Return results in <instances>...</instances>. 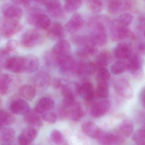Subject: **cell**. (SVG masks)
Masks as SVG:
<instances>
[{"instance_id": "50", "label": "cell", "mask_w": 145, "mask_h": 145, "mask_svg": "<svg viewBox=\"0 0 145 145\" xmlns=\"http://www.w3.org/2000/svg\"><path fill=\"white\" fill-rule=\"evenodd\" d=\"M144 36H145V31H144Z\"/></svg>"}, {"instance_id": "39", "label": "cell", "mask_w": 145, "mask_h": 145, "mask_svg": "<svg viewBox=\"0 0 145 145\" xmlns=\"http://www.w3.org/2000/svg\"><path fill=\"white\" fill-rule=\"evenodd\" d=\"M110 77V72L106 67H100L98 70L96 76V80L98 83L107 82Z\"/></svg>"}, {"instance_id": "15", "label": "cell", "mask_w": 145, "mask_h": 145, "mask_svg": "<svg viewBox=\"0 0 145 145\" xmlns=\"http://www.w3.org/2000/svg\"><path fill=\"white\" fill-rule=\"evenodd\" d=\"M48 29V35L52 40L60 41L66 35L65 29L59 22H54Z\"/></svg>"}, {"instance_id": "20", "label": "cell", "mask_w": 145, "mask_h": 145, "mask_svg": "<svg viewBox=\"0 0 145 145\" xmlns=\"http://www.w3.org/2000/svg\"><path fill=\"white\" fill-rule=\"evenodd\" d=\"M54 106V101L52 98L43 97L37 102L35 110L38 114H44L52 110Z\"/></svg>"}, {"instance_id": "33", "label": "cell", "mask_w": 145, "mask_h": 145, "mask_svg": "<svg viewBox=\"0 0 145 145\" xmlns=\"http://www.w3.org/2000/svg\"><path fill=\"white\" fill-rule=\"evenodd\" d=\"M18 43L15 40L11 39L7 42L4 47L0 48V58L8 55L17 48Z\"/></svg>"}, {"instance_id": "6", "label": "cell", "mask_w": 145, "mask_h": 145, "mask_svg": "<svg viewBox=\"0 0 145 145\" xmlns=\"http://www.w3.org/2000/svg\"><path fill=\"white\" fill-rule=\"evenodd\" d=\"M23 28L19 20H7L2 26L1 34L4 38L8 39L20 32Z\"/></svg>"}, {"instance_id": "47", "label": "cell", "mask_w": 145, "mask_h": 145, "mask_svg": "<svg viewBox=\"0 0 145 145\" xmlns=\"http://www.w3.org/2000/svg\"><path fill=\"white\" fill-rule=\"evenodd\" d=\"M141 100H142L143 106L145 108V90L142 93V96H141Z\"/></svg>"}, {"instance_id": "26", "label": "cell", "mask_w": 145, "mask_h": 145, "mask_svg": "<svg viewBox=\"0 0 145 145\" xmlns=\"http://www.w3.org/2000/svg\"><path fill=\"white\" fill-rule=\"evenodd\" d=\"M33 83L38 87H48L51 81L50 76L48 73L41 72L37 74L32 78Z\"/></svg>"}, {"instance_id": "25", "label": "cell", "mask_w": 145, "mask_h": 145, "mask_svg": "<svg viewBox=\"0 0 145 145\" xmlns=\"http://www.w3.org/2000/svg\"><path fill=\"white\" fill-rule=\"evenodd\" d=\"M15 134L12 129L3 127L0 129V143L3 145L11 144L15 138Z\"/></svg>"}, {"instance_id": "11", "label": "cell", "mask_w": 145, "mask_h": 145, "mask_svg": "<svg viewBox=\"0 0 145 145\" xmlns=\"http://www.w3.org/2000/svg\"><path fill=\"white\" fill-rule=\"evenodd\" d=\"M110 103L107 100L99 101L93 105L90 113L94 118H99L105 115L110 110Z\"/></svg>"}, {"instance_id": "40", "label": "cell", "mask_w": 145, "mask_h": 145, "mask_svg": "<svg viewBox=\"0 0 145 145\" xmlns=\"http://www.w3.org/2000/svg\"><path fill=\"white\" fill-rule=\"evenodd\" d=\"M95 47H79L76 52L77 55L82 58H87L96 52Z\"/></svg>"}, {"instance_id": "8", "label": "cell", "mask_w": 145, "mask_h": 145, "mask_svg": "<svg viewBox=\"0 0 145 145\" xmlns=\"http://www.w3.org/2000/svg\"><path fill=\"white\" fill-rule=\"evenodd\" d=\"M97 140L102 145H121L124 142V139L122 134L103 132Z\"/></svg>"}, {"instance_id": "51", "label": "cell", "mask_w": 145, "mask_h": 145, "mask_svg": "<svg viewBox=\"0 0 145 145\" xmlns=\"http://www.w3.org/2000/svg\"><path fill=\"white\" fill-rule=\"evenodd\" d=\"M145 145V144H143V145Z\"/></svg>"}, {"instance_id": "14", "label": "cell", "mask_w": 145, "mask_h": 145, "mask_svg": "<svg viewBox=\"0 0 145 145\" xmlns=\"http://www.w3.org/2000/svg\"><path fill=\"white\" fill-rule=\"evenodd\" d=\"M131 6V1H110L108 4V10L111 13L117 14L128 10Z\"/></svg>"}, {"instance_id": "22", "label": "cell", "mask_w": 145, "mask_h": 145, "mask_svg": "<svg viewBox=\"0 0 145 145\" xmlns=\"http://www.w3.org/2000/svg\"><path fill=\"white\" fill-rule=\"evenodd\" d=\"M71 47L69 41L65 39L59 41L54 46L52 53L57 56L69 54L71 51Z\"/></svg>"}, {"instance_id": "52", "label": "cell", "mask_w": 145, "mask_h": 145, "mask_svg": "<svg viewBox=\"0 0 145 145\" xmlns=\"http://www.w3.org/2000/svg\"><path fill=\"white\" fill-rule=\"evenodd\" d=\"M0 41H1V38H0Z\"/></svg>"}, {"instance_id": "17", "label": "cell", "mask_w": 145, "mask_h": 145, "mask_svg": "<svg viewBox=\"0 0 145 145\" xmlns=\"http://www.w3.org/2000/svg\"><path fill=\"white\" fill-rule=\"evenodd\" d=\"M78 93L88 103L92 102L94 97L93 86L90 82H87L78 86Z\"/></svg>"}, {"instance_id": "24", "label": "cell", "mask_w": 145, "mask_h": 145, "mask_svg": "<svg viewBox=\"0 0 145 145\" xmlns=\"http://www.w3.org/2000/svg\"><path fill=\"white\" fill-rule=\"evenodd\" d=\"M82 129L84 133L89 137L98 139L102 131L91 121H87L82 125Z\"/></svg>"}, {"instance_id": "42", "label": "cell", "mask_w": 145, "mask_h": 145, "mask_svg": "<svg viewBox=\"0 0 145 145\" xmlns=\"http://www.w3.org/2000/svg\"><path fill=\"white\" fill-rule=\"evenodd\" d=\"M51 136L52 140L55 144H60L64 140V137L62 133L60 131L57 129L52 131Z\"/></svg>"}, {"instance_id": "21", "label": "cell", "mask_w": 145, "mask_h": 145, "mask_svg": "<svg viewBox=\"0 0 145 145\" xmlns=\"http://www.w3.org/2000/svg\"><path fill=\"white\" fill-rule=\"evenodd\" d=\"M10 108L14 113L18 115H25L30 110L28 103L23 99L14 100L11 103Z\"/></svg>"}, {"instance_id": "19", "label": "cell", "mask_w": 145, "mask_h": 145, "mask_svg": "<svg viewBox=\"0 0 145 145\" xmlns=\"http://www.w3.org/2000/svg\"><path fill=\"white\" fill-rule=\"evenodd\" d=\"M63 110L65 115L69 116L70 118L74 121H80L84 115V112L81 105L76 102H75L71 106Z\"/></svg>"}, {"instance_id": "4", "label": "cell", "mask_w": 145, "mask_h": 145, "mask_svg": "<svg viewBox=\"0 0 145 145\" xmlns=\"http://www.w3.org/2000/svg\"><path fill=\"white\" fill-rule=\"evenodd\" d=\"M110 36L112 41H120L126 39H135V36L133 32L127 28L121 27L114 23L110 28Z\"/></svg>"}, {"instance_id": "7", "label": "cell", "mask_w": 145, "mask_h": 145, "mask_svg": "<svg viewBox=\"0 0 145 145\" xmlns=\"http://www.w3.org/2000/svg\"><path fill=\"white\" fill-rule=\"evenodd\" d=\"M3 67L14 73L25 72L24 56H13L9 58L3 64Z\"/></svg>"}, {"instance_id": "3", "label": "cell", "mask_w": 145, "mask_h": 145, "mask_svg": "<svg viewBox=\"0 0 145 145\" xmlns=\"http://www.w3.org/2000/svg\"><path fill=\"white\" fill-rule=\"evenodd\" d=\"M1 10L3 15L7 20H18L22 18L24 14L22 9L13 3H3L1 7Z\"/></svg>"}, {"instance_id": "1", "label": "cell", "mask_w": 145, "mask_h": 145, "mask_svg": "<svg viewBox=\"0 0 145 145\" xmlns=\"http://www.w3.org/2000/svg\"><path fill=\"white\" fill-rule=\"evenodd\" d=\"M27 22L39 30H47L51 26L50 18L40 9L33 7L31 9L26 17Z\"/></svg>"}, {"instance_id": "2", "label": "cell", "mask_w": 145, "mask_h": 145, "mask_svg": "<svg viewBox=\"0 0 145 145\" xmlns=\"http://www.w3.org/2000/svg\"><path fill=\"white\" fill-rule=\"evenodd\" d=\"M43 41L44 36L39 30L31 29L23 35L21 39V44L24 47L31 48L40 45Z\"/></svg>"}, {"instance_id": "44", "label": "cell", "mask_w": 145, "mask_h": 145, "mask_svg": "<svg viewBox=\"0 0 145 145\" xmlns=\"http://www.w3.org/2000/svg\"><path fill=\"white\" fill-rule=\"evenodd\" d=\"M54 87L56 89H59L62 87V83L59 78H55L53 82Z\"/></svg>"}, {"instance_id": "46", "label": "cell", "mask_w": 145, "mask_h": 145, "mask_svg": "<svg viewBox=\"0 0 145 145\" xmlns=\"http://www.w3.org/2000/svg\"><path fill=\"white\" fill-rule=\"evenodd\" d=\"M140 20H139V26L140 28H144L145 27V17H141Z\"/></svg>"}, {"instance_id": "30", "label": "cell", "mask_w": 145, "mask_h": 145, "mask_svg": "<svg viewBox=\"0 0 145 145\" xmlns=\"http://www.w3.org/2000/svg\"><path fill=\"white\" fill-rule=\"evenodd\" d=\"M112 60V56L110 52L103 51L101 52L96 58V63L98 69L100 67H106Z\"/></svg>"}, {"instance_id": "27", "label": "cell", "mask_w": 145, "mask_h": 145, "mask_svg": "<svg viewBox=\"0 0 145 145\" xmlns=\"http://www.w3.org/2000/svg\"><path fill=\"white\" fill-rule=\"evenodd\" d=\"M19 94L26 100L31 101L35 98L36 95L35 88L29 84H24L19 89Z\"/></svg>"}, {"instance_id": "5", "label": "cell", "mask_w": 145, "mask_h": 145, "mask_svg": "<svg viewBox=\"0 0 145 145\" xmlns=\"http://www.w3.org/2000/svg\"><path fill=\"white\" fill-rule=\"evenodd\" d=\"M143 64V60L141 56L137 54H133L131 55L127 63V70L135 78L141 79L143 76L142 70Z\"/></svg>"}, {"instance_id": "34", "label": "cell", "mask_w": 145, "mask_h": 145, "mask_svg": "<svg viewBox=\"0 0 145 145\" xmlns=\"http://www.w3.org/2000/svg\"><path fill=\"white\" fill-rule=\"evenodd\" d=\"M127 63L123 60H118L112 65L110 68L111 72L113 75H120L127 70Z\"/></svg>"}, {"instance_id": "16", "label": "cell", "mask_w": 145, "mask_h": 145, "mask_svg": "<svg viewBox=\"0 0 145 145\" xmlns=\"http://www.w3.org/2000/svg\"><path fill=\"white\" fill-rule=\"evenodd\" d=\"M37 132L33 127H28L24 129L19 136L18 142L20 145H29L36 138Z\"/></svg>"}, {"instance_id": "23", "label": "cell", "mask_w": 145, "mask_h": 145, "mask_svg": "<svg viewBox=\"0 0 145 145\" xmlns=\"http://www.w3.org/2000/svg\"><path fill=\"white\" fill-rule=\"evenodd\" d=\"M25 72L34 73L38 70L40 66L39 60L36 56L32 54L24 56Z\"/></svg>"}, {"instance_id": "28", "label": "cell", "mask_w": 145, "mask_h": 145, "mask_svg": "<svg viewBox=\"0 0 145 145\" xmlns=\"http://www.w3.org/2000/svg\"><path fill=\"white\" fill-rule=\"evenodd\" d=\"M12 77L7 74L0 75V94L2 95L7 94L9 87L12 83Z\"/></svg>"}, {"instance_id": "32", "label": "cell", "mask_w": 145, "mask_h": 145, "mask_svg": "<svg viewBox=\"0 0 145 145\" xmlns=\"http://www.w3.org/2000/svg\"><path fill=\"white\" fill-rule=\"evenodd\" d=\"M133 16L129 13L126 12L120 15L116 19L114 24L121 27L127 28L132 22Z\"/></svg>"}, {"instance_id": "49", "label": "cell", "mask_w": 145, "mask_h": 145, "mask_svg": "<svg viewBox=\"0 0 145 145\" xmlns=\"http://www.w3.org/2000/svg\"><path fill=\"white\" fill-rule=\"evenodd\" d=\"M1 99L0 98V104H1Z\"/></svg>"}, {"instance_id": "45", "label": "cell", "mask_w": 145, "mask_h": 145, "mask_svg": "<svg viewBox=\"0 0 145 145\" xmlns=\"http://www.w3.org/2000/svg\"><path fill=\"white\" fill-rule=\"evenodd\" d=\"M138 49L140 53L145 54V42H142L139 44Z\"/></svg>"}, {"instance_id": "41", "label": "cell", "mask_w": 145, "mask_h": 145, "mask_svg": "<svg viewBox=\"0 0 145 145\" xmlns=\"http://www.w3.org/2000/svg\"><path fill=\"white\" fill-rule=\"evenodd\" d=\"M132 140L138 145L145 144V129L136 131L133 135Z\"/></svg>"}, {"instance_id": "18", "label": "cell", "mask_w": 145, "mask_h": 145, "mask_svg": "<svg viewBox=\"0 0 145 145\" xmlns=\"http://www.w3.org/2000/svg\"><path fill=\"white\" fill-rule=\"evenodd\" d=\"M132 49L131 45L126 42H122L117 45L115 49L116 57L121 60L127 59L132 55Z\"/></svg>"}, {"instance_id": "37", "label": "cell", "mask_w": 145, "mask_h": 145, "mask_svg": "<svg viewBox=\"0 0 145 145\" xmlns=\"http://www.w3.org/2000/svg\"><path fill=\"white\" fill-rule=\"evenodd\" d=\"M14 121V117L9 112L6 110L0 109V127L9 125Z\"/></svg>"}, {"instance_id": "31", "label": "cell", "mask_w": 145, "mask_h": 145, "mask_svg": "<svg viewBox=\"0 0 145 145\" xmlns=\"http://www.w3.org/2000/svg\"><path fill=\"white\" fill-rule=\"evenodd\" d=\"M134 129V125L131 120L127 119L122 122L120 125V130L123 136L129 137L132 135Z\"/></svg>"}, {"instance_id": "36", "label": "cell", "mask_w": 145, "mask_h": 145, "mask_svg": "<svg viewBox=\"0 0 145 145\" xmlns=\"http://www.w3.org/2000/svg\"><path fill=\"white\" fill-rule=\"evenodd\" d=\"M82 4V1L79 0H70L65 1L64 9L67 12L72 13L79 9Z\"/></svg>"}, {"instance_id": "48", "label": "cell", "mask_w": 145, "mask_h": 145, "mask_svg": "<svg viewBox=\"0 0 145 145\" xmlns=\"http://www.w3.org/2000/svg\"><path fill=\"white\" fill-rule=\"evenodd\" d=\"M3 67V64L1 60L0 59V75L1 74L2 71Z\"/></svg>"}, {"instance_id": "12", "label": "cell", "mask_w": 145, "mask_h": 145, "mask_svg": "<svg viewBox=\"0 0 145 145\" xmlns=\"http://www.w3.org/2000/svg\"><path fill=\"white\" fill-rule=\"evenodd\" d=\"M84 22L83 17L81 14H74L65 25L66 30L70 33H76L82 28Z\"/></svg>"}, {"instance_id": "35", "label": "cell", "mask_w": 145, "mask_h": 145, "mask_svg": "<svg viewBox=\"0 0 145 145\" xmlns=\"http://www.w3.org/2000/svg\"><path fill=\"white\" fill-rule=\"evenodd\" d=\"M96 94L100 98H107L109 95V84L107 82L99 83L96 89Z\"/></svg>"}, {"instance_id": "29", "label": "cell", "mask_w": 145, "mask_h": 145, "mask_svg": "<svg viewBox=\"0 0 145 145\" xmlns=\"http://www.w3.org/2000/svg\"><path fill=\"white\" fill-rule=\"evenodd\" d=\"M37 112L35 110H30L24 115V120L32 127H40L42 126V121Z\"/></svg>"}, {"instance_id": "38", "label": "cell", "mask_w": 145, "mask_h": 145, "mask_svg": "<svg viewBox=\"0 0 145 145\" xmlns=\"http://www.w3.org/2000/svg\"><path fill=\"white\" fill-rule=\"evenodd\" d=\"M86 5L89 11L95 13L101 12L104 8V4L100 1H87Z\"/></svg>"}, {"instance_id": "10", "label": "cell", "mask_w": 145, "mask_h": 145, "mask_svg": "<svg viewBox=\"0 0 145 145\" xmlns=\"http://www.w3.org/2000/svg\"><path fill=\"white\" fill-rule=\"evenodd\" d=\"M55 56L56 64L58 66L62 72L66 73L72 72L76 62L71 55L69 54Z\"/></svg>"}, {"instance_id": "9", "label": "cell", "mask_w": 145, "mask_h": 145, "mask_svg": "<svg viewBox=\"0 0 145 145\" xmlns=\"http://www.w3.org/2000/svg\"><path fill=\"white\" fill-rule=\"evenodd\" d=\"M116 93L121 97L130 99L133 95V90L131 84L126 79H119L117 80L114 84Z\"/></svg>"}, {"instance_id": "13", "label": "cell", "mask_w": 145, "mask_h": 145, "mask_svg": "<svg viewBox=\"0 0 145 145\" xmlns=\"http://www.w3.org/2000/svg\"><path fill=\"white\" fill-rule=\"evenodd\" d=\"M46 7L48 13L54 18L59 17L63 12L61 3L59 1H39Z\"/></svg>"}, {"instance_id": "43", "label": "cell", "mask_w": 145, "mask_h": 145, "mask_svg": "<svg viewBox=\"0 0 145 145\" xmlns=\"http://www.w3.org/2000/svg\"><path fill=\"white\" fill-rule=\"evenodd\" d=\"M42 120L50 123H54L56 121L57 116L55 113L53 112H47L42 114Z\"/></svg>"}]
</instances>
